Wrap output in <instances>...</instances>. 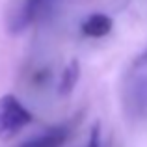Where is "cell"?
Returning a JSON list of instances; mask_svg holds the SVG:
<instances>
[{
	"instance_id": "1",
	"label": "cell",
	"mask_w": 147,
	"mask_h": 147,
	"mask_svg": "<svg viewBox=\"0 0 147 147\" xmlns=\"http://www.w3.org/2000/svg\"><path fill=\"white\" fill-rule=\"evenodd\" d=\"M32 119V114L22 106V102L15 95L7 93L0 97V140L2 142L11 140Z\"/></svg>"
},
{
	"instance_id": "2",
	"label": "cell",
	"mask_w": 147,
	"mask_h": 147,
	"mask_svg": "<svg viewBox=\"0 0 147 147\" xmlns=\"http://www.w3.org/2000/svg\"><path fill=\"white\" fill-rule=\"evenodd\" d=\"M56 0H22L15 11L9 15V26L11 32H22L24 28H28L32 22H36L41 15H45L52 7V4Z\"/></svg>"
},
{
	"instance_id": "3",
	"label": "cell",
	"mask_w": 147,
	"mask_h": 147,
	"mask_svg": "<svg viewBox=\"0 0 147 147\" xmlns=\"http://www.w3.org/2000/svg\"><path fill=\"white\" fill-rule=\"evenodd\" d=\"M69 134H71V127L69 125H58V127L45 130L39 136H34L30 140H26L19 147H61L67 142Z\"/></svg>"
},
{
	"instance_id": "4",
	"label": "cell",
	"mask_w": 147,
	"mask_h": 147,
	"mask_svg": "<svg viewBox=\"0 0 147 147\" xmlns=\"http://www.w3.org/2000/svg\"><path fill=\"white\" fill-rule=\"evenodd\" d=\"M127 104L136 115H147V76H142L134 82L127 97Z\"/></svg>"
},
{
	"instance_id": "5",
	"label": "cell",
	"mask_w": 147,
	"mask_h": 147,
	"mask_svg": "<svg viewBox=\"0 0 147 147\" xmlns=\"http://www.w3.org/2000/svg\"><path fill=\"white\" fill-rule=\"evenodd\" d=\"M114 21L104 13H93L82 22V32L88 37H104L110 34Z\"/></svg>"
},
{
	"instance_id": "6",
	"label": "cell",
	"mask_w": 147,
	"mask_h": 147,
	"mask_svg": "<svg viewBox=\"0 0 147 147\" xmlns=\"http://www.w3.org/2000/svg\"><path fill=\"white\" fill-rule=\"evenodd\" d=\"M78 76H80V63H78V60H71V61L67 63V67L63 69V73H61L60 93H61V95L71 93L73 88H75L76 82H78Z\"/></svg>"
},
{
	"instance_id": "7",
	"label": "cell",
	"mask_w": 147,
	"mask_h": 147,
	"mask_svg": "<svg viewBox=\"0 0 147 147\" xmlns=\"http://www.w3.org/2000/svg\"><path fill=\"white\" fill-rule=\"evenodd\" d=\"M86 147H100V129H99V125H93Z\"/></svg>"
},
{
	"instance_id": "8",
	"label": "cell",
	"mask_w": 147,
	"mask_h": 147,
	"mask_svg": "<svg viewBox=\"0 0 147 147\" xmlns=\"http://www.w3.org/2000/svg\"><path fill=\"white\" fill-rule=\"evenodd\" d=\"M145 65H147V49L136 58V61H134V67H145Z\"/></svg>"
}]
</instances>
